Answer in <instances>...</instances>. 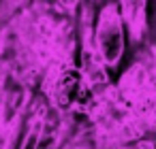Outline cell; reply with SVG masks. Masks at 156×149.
<instances>
[{"mask_svg":"<svg viewBox=\"0 0 156 149\" xmlns=\"http://www.w3.org/2000/svg\"><path fill=\"white\" fill-rule=\"evenodd\" d=\"M96 45H98V53L105 64L113 66L120 60L122 49H124V39H122V22L113 7L105 9V13L98 19Z\"/></svg>","mask_w":156,"mask_h":149,"instance_id":"1","label":"cell"},{"mask_svg":"<svg viewBox=\"0 0 156 149\" xmlns=\"http://www.w3.org/2000/svg\"><path fill=\"white\" fill-rule=\"evenodd\" d=\"M0 149H9V138H7V132L0 130Z\"/></svg>","mask_w":156,"mask_h":149,"instance_id":"2","label":"cell"}]
</instances>
